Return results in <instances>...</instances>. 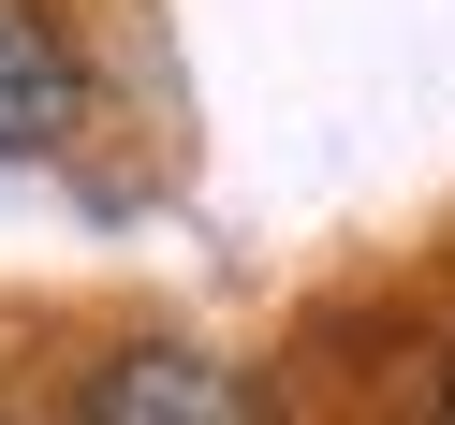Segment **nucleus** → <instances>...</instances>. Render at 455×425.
<instances>
[{
    "mask_svg": "<svg viewBox=\"0 0 455 425\" xmlns=\"http://www.w3.org/2000/svg\"><path fill=\"white\" fill-rule=\"evenodd\" d=\"M441 425H455V396H441Z\"/></svg>",
    "mask_w": 455,
    "mask_h": 425,
    "instance_id": "3",
    "label": "nucleus"
},
{
    "mask_svg": "<svg viewBox=\"0 0 455 425\" xmlns=\"http://www.w3.org/2000/svg\"><path fill=\"white\" fill-rule=\"evenodd\" d=\"M89 425H265V396L235 382L220 352H103V382H89Z\"/></svg>",
    "mask_w": 455,
    "mask_h": 425,
    "instance_id": "1",
    "label": "nucleus"
},
{
    "mask_svg": "<svg viewBox=\"0 0 455 425\" xmlns=\"http://www.w3.org/2000/svg\"><path fill=\"white\" fill-rule=\"evenodd\" d=\"M74 132V59L30 0H0V147H60Z\"/></svg>",
    "mask_w": 455,
    "mask_h": 425,
    "instance_id": "2",
    "label": "nucleus"
}]
</instances>
